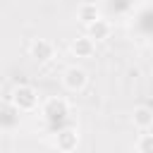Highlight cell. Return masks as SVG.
<instances>
[{"label": "cell", "instance_id": "6da1fadb", "mask_svg": "<svg viewBox=\"0 0 153 153\" xmlns=\"http://www.w3.org/2000/svg\"><path fill=\"white\" fill-rule=\"evenodd\" d=\"M41 122H43V129L48 134H55L57 129L67 127V124H76L74 117H72V108L65 98L60 96H53V98H45L41 103Z\"/></svg>", "mask_w": 153, "mask_h": 153}, {"label": "cell", "instance_id": "7a4b0ae2", "mask_svg": "<svg viewBox=\"0 0 153 153\" xmlns=\"http://www.w3.org/2000/svg\"><path fill=\"white\" fill-rule=\"evenodd\" d=\"M129 31L141 41L153 38V2L136 5V10L129 14Z\"/></svg>", "mask_w": 153, "mask_h": 153}, {"label": "cell", "instance_id": "3957f363", "mask_svg": "<svg viewBox=\"0 0 153 153\" xmlns=\"http://www.w3.org/2000/svg\"><path fill=\"white\" fill-rule=\"evenodd\" d=\"M10 100L22 110V112H33L36 108H38V91L31 86V84H19V86H14L12 88V93H10Z\"/></svg>", "mask_w": 153, "mask_h": 153}, {"label": "cell", "instance_id": "277c9868", "mask_svg": "<svg viewBox=\"0 0 153 153\" xmlns=\"http://www.w3.org/2000/svg\"><path fill=\"white\" fill-rule=\"evenodd\" d=\"M136 0H103L100 5V14L105 19H129V14L136 10Z\"/></svg>", "mask_w": 153, "mask_h": 153}, {"label": "cell", "instance_id": "5b68a950", "mask_svg": "<svg viewBox=\"0 0 153 153\" xmlns=\"http://www.w3.org/2000/svg\"><path fill=\"white\" fill-rule=\"evenodd\" d=\"M50 143L57 151H65V153L76 151V146H79V129H76V124H67V127L57 129L55 134H50Z\"/></svg>", "mask_w": 153, "mask_h": 153}, {"label": "cell", "instance_id": "8992f818", "mask_svg": "<svg viewBox=\"0 0 153 153\" xmlns=\"http://www.w3.org/2000/svg\"><path fill=\"white\" fill-rule=\"evenodd\" d=\"M86 84H88V74H86V69H84V67L72 65V67H67V69L62 72V86H65L67 91L79 93V91H84V88H86Z\"/></svg>", "mask_w": 153, "mask_h": 153}, {"label": "cell", "instance_id": "52a82bcc", "mask_svg": "<svg viewBox=\"0 0 153 153\" xmlns=\"http://www.w3.org/2000/svg\"><path fill=\"white\" fill-rule=\"evenodd\" d=\"M22 110L12 103V100H2L0 103V131H14L22 124Z\"/></svg>", "mask_w": 153, "mask_h": 153}, {"label": "cell", "instance_id": "ba28073f", "mask_svg": "<svg viewBox=\"0 0 153 153\" xmlns=\"http://www.w3.org/2000/svg\"><path fill=\"white\" fill-rule=\"evenodd\" d=\"M29 57L38 65H45L55 57V45L48 41V38H36L31 45H29Z\"/></svg>", "mask_w": 153, "mask_h": 153}, {"label": "cell", "instance_id": "9c48e42d", "mask_svg": "<svg viewBox=\"0 0 153 153\" xmlns=\"http://www.w3.org/2000/svg\"><path fill=\"white\" fill-rule=\"evenodd\" d=\"M69 50H72V55L74 57H93V53H96V41L91 38V36H76L72 43H69Z\"/></svg>", "mask_w": 153, "mask_h": 153}, {"label": "cell", "instance_id": "30bf717a", "mask_svg": "<svg viewBox=\"0 0 153 153\" xmlns=\"http://www.w3.org/2000/svg\"><path fill=\"white\" fill-rule=\"evenodd\" d=\"M110 33H112V22L105 19V17H98L96 22H91V24L86 26V36H91L96 43L110 38Z\"/></svg>", "mask_w": 153, "mask_h": 153}, {"label": "cell", "instance_id": "8fae6325", "mask_svg": "<svg viewBox=\"0 0 153 153\" xmlns=\"http://www.w3.org/2000/svg\"><path fill=\"white\" fill-rule=\"evenodd\" d=\"M98 17H103V14H100V5H96V2H81V5L76 7V19H79L84 26H88V24L96 22Z\"/></svg>", "mask_w": 153, "mask_h": 153}, {"label": "cell", "instance_id": "7c38bea8", "mask_svg": "<svg viewBox=\"0 0 153 153\" xmlns=\"http://www.w3.org/2000/svg\"><path fill=\"white\" fill-rule=\"evenodd\" d=\"M131 122H134L136 129H148V127H153V110H151L148 105H139V108H134V112H131Z\"/></svg>", "mask_w": 153, "mask_h": 153}, {"label": "cell", "instance_id": "4fadbf2b", "mask_svg": "<svg viewBox=\"0 0 153 153\" xmlns=\"http://www.w3.org/2000/svg\"><path fill=\"white\" fill-rule=\"evenodd\" d=\"M134 151L139 153H153V134H141L134 143Z\"/></svg>", "mask_w": 153, "mask_h": 153}]
</instances>
